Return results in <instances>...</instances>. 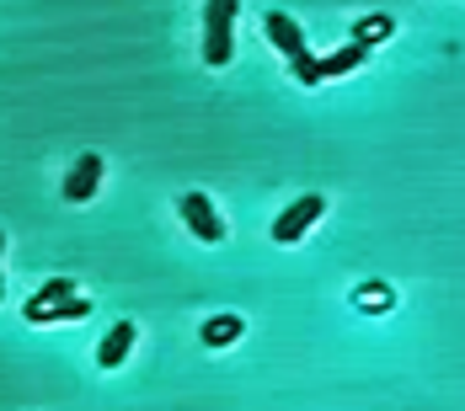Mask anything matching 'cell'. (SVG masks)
<instances>
[{"label":"cell","instance_id":"obj_1","mask_svg":"<svg viewBox=\"0 0 465 411\" xmlns=\"http://www.w3.org/2000/svg\"><path fill=\"white\" fill-rule=\"evenodd\" d=\"M235 54V16L225 5H203V64L225 70Z\"/></svg>","mask_w":465,"mask_h":411},{"label":"cell","instance_id":"obj_2","mask_svg":"<svg viewBox=\"0 0 465 411\" xmlns=\"http://www.w3.org/2000/svg\"><path fill=\"white\" fill-rule=\"evenodd\" d=\"M322 214H326V198H322V192H305V198H294L279 220H273V240H279V246H294L305 230L322 225Z\"/></svg>","mask_w":465,"mask_h":411},{"label":"cell","instance_id":"obj_3","mask_svg":"<svg viewBox=\"0 0 465 411\" xmlns=\"http://www.w3.org/2000/svg\"><path fill=\"white\" fill-rule=\"evenodd\" d=\"M183 220H187V230L203 240V246H220L225 240V220H220V209L209 203V192H183Z\"/></svg>","mask_w":465,"mask_h":411},{"label":"cell","instance_id":"obj_4","mask_svg":"<svg viewBox=\"0 0 465 411\" xmlns=\"http://www.w3.org/2000/svg\"><path fill=\"white\" fill-rule=\"evenodd\" d=\"M96 187H102V155H75V166L59 182V198L64 203H92Z\"/></svg>","mask_w":465,"mask_h":411},{"label":"cell","instance_id":"obj_5","mask_svg":"<svg viewBox=\"0 0 465 411\" xmlns=\"http://www.w3.org/2000/svg\"><path fill=\"white\" fill-rule=\"evenodd\" d=\"M262 33H268V44L279 48V54H289V59H300V54H311L305 48V27L289 16V11H268V22H262Z\"/></svg>","mask_w":465,"mask_h":411},{"label":"cell","instance_id":"obj_6","mask_svg":"<svg viewBox=\"0 0 465 411\" xmlns=\"http://www.w3.org/2000/svg\"><path fill=\"white\" fill-rule=\"evenodd\" d=\"M134 337H140V326H134V320H118V326L102 337V347H96V368H118L134 353Z\"/></svg>","mask_w":465,"mask_h":411},{"label":"cell","instance_id":"obj_7","mask_svg":"<svg viewBox=\"0 0 465 411\" xmlns=\"http://www.w3.org/2000/svg\"><path fill=\"white\" fill-rule=\"evenodd\" d=\"M64 299H75V283H70V278H54V283H44V289H38V294H33L27 305H22V316L38 326V320H44V310L64 305Z\"/></svg>","mask_w":465,"mask_h":411},{"label":"cell","instance_id":"obj_8","mask_svg":"<svg viewBox=\"0 0 465 411\" xmlns=\"http://www.w3.org/2000/svg\"><path fill=\"white\" fill-rule=\"evenodd\" d=\"M241 326H246L241 316H214L203 326V342H209V347H231L235 337H241Z\"/></svg>","mask_w":465,"mask_h":411},{"label":"cell","instance_id":"obj_9","mask_svg":"<svg viewBox=\"0 0 465 411\" xmlns=\"http://www.w3.org/2000/svg\"><path fill=\"white\" fill-rule=\"evenodd\" d=\"M364 54H370L364 44H348V48H337L331 59H322L326 81H331V75H348V70H359V64H364Z\"/></svg>","mask_w":465,"mask_h":411},{"label":"cell","instance_id":"obj_10","mask_svg":"<svg viewBox=\"0 0 465 411\" xmlns=\"http://www.w3.org/2000/svg\"><path fill=\"white\" fill-rule=\"evenodd\" d=\"M391 33H396V22L374 11V16H364V22L353 27V44H364V48H370V44H380V38H391Z\"/></svg>","mask_w":465,"mask_h":411},{"label":"cell","instance_id":"obj_11","mask_svg":"<svg viewBox=\"0 0 465 411\" xmlns=\"http://www.w3.org/2000/svg\"><path fill=\"white\" fill-rule=\"evenodd\" d=\"M86 316H92V299H81V294H75V299H64V305L44 310V320H38V326H59V320H86Z\"/></svg>","mask_w":465,"mask_h":411},{"label":"cell","instance_id":"obj_12","mask_svg":"<svg viewBox=\"0 0 465 411\" xmlns=\"http://www.w3.org/2000/svg\"><path fill=\"white\" fill-rule=\"evenodd\" d=\"M289 70H294V81H300V86H322V81H326V70H322V59H316V54L289 59Z\"/></svg>","mask_w":465,"mask_h":411},{"label":"cell","instance_id":"obj_13","mask_svg":"<svg viewBox=\"0 0 465 411\" xmlns=\"http://www.w3.org/2000/svg\"><path fill=\"white\" fill-rule=\"evenodd\" d=\"M209 5H225V11H231V16H235V11H241V0H209Z\"/></svg>","mask_w":465,"mask_h":411}]
</instances>
